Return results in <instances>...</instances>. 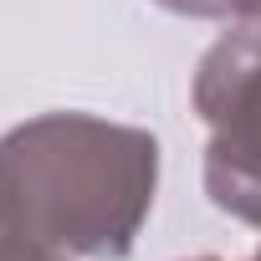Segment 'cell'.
<instances>
[{
    "label": "cell",
    "mask_w": 261,
    "mask_h": 261,
    "mask_svg": "<svg viewBox=\"0 0 261 261\" xmlns=\"http://www.w3.org/2000/svg\"><path fill=\"white\" fill-rule=\"evenodd\" d=\"M195 113L210 128L205 195L215 210L261 230V11L230 31L195 67Z\"/></svg>",
    "instance_id": "obj_2"
},
{
    "label": "cell",
    "mask_w": 261,
    "mask_h": 261,
    "mask_svg": "<svg viewBox=\"0 0 261 261\" xmlns=\"http://www.w3.org/2000/svg\"><path fill=\"white\" fill-rule=\"evenodd\" d=\"M6 236H11V230H6V215H0V241H6Z\"/></svg>",
    "instance_id": "obj_5"
},
{
    "label": "cell",
    "mask_w": 261,
    "mask_h": 261,
    "mask_svg": "<svg viewBox=\"0 0 261 261\" xmlns=\"http://www.w3.org/2000/svg\"><path fill=\"white\" fill-rule=\"evenodd\" d=\"M195 261H220V256H195Z\"/></svg>",
    "instance_id": "obj_6"
},
{
    "label": "cell",
    "mask_w": 261,
    "mask_h": 261,
    "mask_svg": "<svg viewBox=\"0 0 261 261\" xmlns=\"http://www.w3.org/2000/svg\"><path fill=\"white\" fill-rule=\"evenodd\" d=\"M0 261H67V256L51 251V246H36V241H21V236H6V241H0Z\"/></svg>",
    "instance_id": "obj_4"
},
{
    "label": "cell",
    "mask_w": 261,
    "mask_h": 261,
    "mask_svg": "<svg viewBox=\"0 0 261 261\" xmlns=\"http://www.w3.org/2000/svg\"><path fill=\"white\" fill-rule=\"evenodd\" d=\"M159 190V139L97 113H41L0 134L6 230L62 256L134 251Z\"/></svg>",
    "instance_id": "obj_1"
},
{
    "label": "cell",
    "mask_w": 261,
    "mask_h": 261,
    "mask_svg": "<svg viewBox=\"0 0 261 261\" xmlns=\"http://www.w3.org/2000/svg\"><path fill=\"white\" fill-rule=\"evenodd\" d=\"M251 261H261V251H256V256H251Z\"/></svg>",
    "instance_id": "obj_7"
},
{
    "label": "cell",
    "mask_w": 261,
    "mask_h": 261,
    "mask_svg": "<svg viewBox=\"0 0 261 261\" xmlns=\"http://www.w3.org/2000/svg\"><path fill=\"white\" fill-rule=\"evenodd\" d=\"M154 6L190 16V21H246L261 11V0H154Z\"/></svg>",
    "instance_id": "obj_3"
}]
</instances>
